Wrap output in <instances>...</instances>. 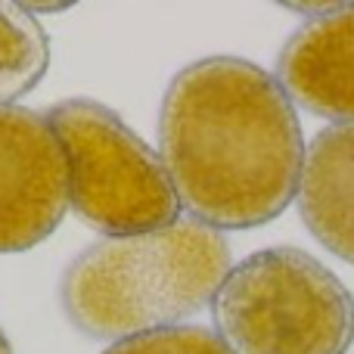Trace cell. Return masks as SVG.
<instances>
[{
  "label": "cell",
  "instance_id": "cell-10",
  "mask_svg": "<svg viewBox=\"0 0 354 354\" xmlns=\"http://www.w3.org/2000/svg\"><path fill=\"white\" fill-rule=\"evenodd\" d=\"M0 354H12L10 339H6V333H3V330H0Z\"/></svg>",
  "mask_w": 354,
  "mask_h": 354
},
{
  "label": "cell",
  "instance_id": "cell-2",
  "mask_svg": "<svg viewBox=\"0 0 354 354\" xmlns=\"http://www.w3.org/2000/svg\"><path fill=\"white\" fill-rule=\"evenodd\" d=\"M230 274V245L199 221H174L84 249L59 286L62 311L91 339H128L177 326L214 301Z\"/></svg>",
  "mask_w": 354,
  "mask_h": 354
},
{
  "label": "cell",
  "instance_id": "cell-1",
  "mask_svg": "<svg viewBox=\"0 0 354 354\" xmlns=\"http://www.w3.org/2000/svg\"><path fill=\"white\" fill-rule=\"evenodd\" d=\"M159 140L180 205L212 230L261 227L299 193L305 140L295 106L249 59L208 56L177 72Z\"/></svg>",
  "mask_w": 354,
  "mask_h": 354
},
{
  "label": "cell",
  "instance_id": "cell-7",
  "mask_svg": "<svg viewBox=\"0 0 354 354\" xmlns=\"http://www.w3.org/2000/svg\"><path fill=\"white\" fill-rule=\"evenodd\" d=\"M299 208L314 239L354 264V122L333 124L311 140Z\"/></svg>",
  "mask_w": 354,
  "mask_h": 354
},
{
  "label": "cell",
  "instance_id": "cell-6",
  "mask_svg": "<svg viewBox=\"0 0 354 354\" xmlns=\"http://www.w3.org/2000/svg\"><path fill=\"white\" fill-rule=\"evenodd\" d=\"M277 75L301 109L354 122V3L301 25L283 47Z\"/></svg>",
  "mask_w": 354,
  "mask_h": 354
},
{
  "label": "cell",
  "instance_id": "cell-5",
  "mask_svg": "<svg viewBox=\"0 0 354 354\" xmlns=\"http://www.w3.org/2000/svg\"><path fill=\"white\" fill-rule=\"evenodd\" d=\"M68 208V165L50 118L0 109V255L44 243Z\"/></svg>",
  "mask_w": 354,
  "mask_h": 354
},
{
  "label": "cell",
  "instance_id": "cell-8",
  "mask_svg": "<svg viewBox=\"0 0 354 354\" xmlns=\"http://www.w3.org/2000/svg\"><path fill=\"white\" fill-rule=\"evenodd\" d=\"M50 66V41L31 10L0 3V109L35 91Z\"/></svg>",
  "mask_w": 354,
  "mask_h": 354
},
{
  "label": "cell",
  "instance_id": "cell-3",
  "mask_svg": "<svg viewBox=\"0 0 354 354\" xmlns=\"http://www.w3.org/2000/svg\"><path fill=\"white\" fill-rule=\"evenodd\" d=\"M214 324L233 354H348L354 299L314 255L280 245L233 264Z\"/></svg>",
  "mask_w": 354,
  "mask_h": 354
},
{
  "label": "cell",
  "instance_id": "cell-4",
  "mask_svg": "<svg viewBox=\"0 0 354 354\" xmlns=\"http://www.w3.org/2000/svg\"><path fill=\"white\" fill-rule=\"evenodd\" d=\"M50 124L68 165V202L109 236H134L177 221L180 199L162 159L97 100H66Z\"/></svg>",
  "mask_w": 354,
  "mask_h": 354
},
{
  "label": "cell",
  "instance_id": "cell-9",
  "mask_svg": "<svg viewBox=\"0 0 354 354\" xmlns=\"http://www.w3.org/2000/svg\"><path fill=\"white\" fill-rule=\"evenodd\" d=\"M103 354H233L205 326H165V330L140 333L118 339Z\"/></svg>",
  "mask_w": 354,
  "mask_h": 354
}]
</instances>
